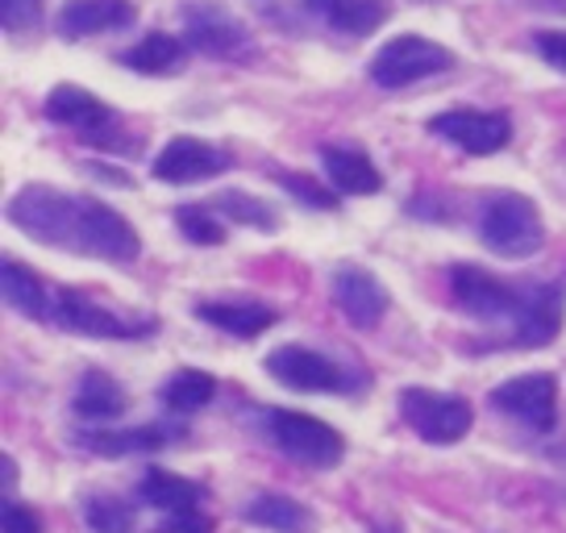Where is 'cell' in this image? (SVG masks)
Returning <instances> with one entry per match:
<instances>
[{
    "label": "cell",
    "instance_id": "1",
    "mask_svg": "<svg viewBox=\"0 0 566 533\" xmlns=\"http://www.w3.org/2000/svg\"><path fill=\"white\" fill-rule=\"evenodd\" d=\"M9 221L34 242L92 254L105 263H134L138 259V230L117 209H108L96 196H75L51 184H25L9 200Z\"/></svg>",
    "mask_w": 566,
    "mask_h": 533
},
{
    "label": "cell",
    "instance_id": "2",
    "mask_svg": "<svg viewBox=\"0 0 566 533\" xmlns=\"http://www.w3.org/2000/svg\"><path fill=\"white\" fill-rule=\"evenodd\" d=\"M479 238L500 259H530L546 247V226L530 196L495 192L479 209Z\"/></svg>",
    "mask_w": 566,
    "mask_h": 533
},
{
    "label": "cell",
    "instance_id": "3",
    "mask_svg": "<svg viewBox=\"0 0 566 533\" xmlns=\"http://www.w3.org/2000/svg\"><path fill=\"white\" fill-rule=\"evenodd\" d=\"M450 67H454V54L446 51L442 42L421 38V34H400L375 51L371 84H379L384 92H400V88L421 84V80L446 75Z\"/></svg>",
    "mask_w": 566,
    "mask_h": 533
},
{
    "label": "cell",
    "instance_id": "4",
    "mask_svg": "<svg viewBox=\"0 0 566 533\" xmlns=\"http://www.w3.org/2000/svg\"><path fill=\"white\" fill-rule=\"evenodd\" d=\"M263 429L266 438L280 446L287 459L304 462V467H317V471H329L342 462L346 454V442L329 421H317L308 412L296 409H266L263 412Z\"/></svg>",
    "mask_w": 566,
    "mask_h": 533
},
{
    "label": "cell",
    "instance_id": "5",
    "mask_svg": "<svg viewBox=\"0 0 566 533\" xmlns=\"http://www.w3.org/2000/svg\"><path fill=\"white\" fill-rule=\"evenodd\" d=\"M179 21H184V42L209 59H247L254 51V38L242 18H233L217 0H184Z\"/></svg>",
    "mask_w": 566,
    "mask_h": 533
},
{
    "label": "cell",
    "instance_id": "6",
    "mask_svg": "<svg viewBox=\"0 0 566 533\" xmlns=\"http://www.w3.org/2000/svg\"><path fill=\"white\" fill-rule=\"evenodd\" d=\"M400 417L417 429V438H424L429 446H454L471 433L475 412L462 396L433 388H405L400 391Z\"/></svg>",
    "mask_w": 566,
    "mask_h": 533
},
{
    "label": "cell",
    "instance_id": "7",
    "mask_svg": "<svg viewBox=\"0 0 566 533\" xmlns=\"http://www.w3.org/2000/svg\"><path fill=\"white\" fill-rule=\"evenodd\" d=\"M450 292L467 317L488 321V325H509V330H513L521 296H525V288H513L509 280H500L475 263L450 266Z\"/></svg>",
    "mask_w": 566,
    "mask_h": 533
},
{
    "label": "cell",
    "instance_id": "8",
    "mask_svg": "<svg viewBox=\"0 0 566 533\" xmlns=\"http://www.w3.org/2000/svg\"><path fill=\"white\" fill-rule=\"evenodd\" d=\"M492 409L533 433H549L558 421V379L549 372L513 375L492 391Z\"/></svg>",
    "mask_w": 566,
    "mask_h": 533
},
{
    "label": "cell",
    "instance_id": "9",
    "mask_svg": "<svg viewBox=\"0 0 566 533\" xmlns=\"http://www.w3.org/2000/svg\"><path fill=\"white\" fill-rule=\"evenodd\" d=\"M266 375L283 384V388L292 391H350L354 379L346 375L342 363H334L329 355H321L313 346H275L271 355H266Z\"/></svg>",
    "mask_w": 566,
    "mask_h": 533
},
{
    "label": "cell",
    "instance_id": "10",
    "mask_svg": "<svg viewBox=\"0 0 566 533\" xmlns=\"http://www.w3.org/2000/svg\"><path fill=\"white\" fill-rule=\"evenodd\" d=\"M54 321L71 334H84V338H146L155 330V321L122 317V313H113V309L75 292V288H63L54 296Z\"/></svg>",
    "mask_w": 566,
    "mask_h": 533
},
{
    "label": "cell",
    "instance_id": "11",
    "mask_svg": "<svg viewBox=\"0 0 566 533\" xmlns=\"http://www.w3.org/2000/svg\"><path fill=\"white\" fill-rule=\"evenodd\" d=\"M230 163H233L230 150L205 143V138L179 134V138H171V143L155 155L150 171H155V179H163V184H205V179H217L221 171H230Z\"/></svg>",
    "mask_w": 566,
    "mask_h": 533
},
{
    "label": "cell",
    "instance_id": "12",
    "mask_svg": "<svg viewBox=\"0 0 566 533\" xmlns=\"http://www.w3.org/2000/svg\"><path fill=\"white\" fill-rule=\"evenodd\" d=\"M429 129L454 143L467 155H495L504 150L509 138H513V122L504 113H479V108H450V113H438Z\"/></svg>",
    "mask_w": 566,
    "mask_h": 533
},
{
    "label": "cell",
    "instance_id": "13",
    "mask_svg": "<svg viewBox=\"0 0 566 533\" xmlns=\"http://www.w3.org/2000/svg\"><path fill=\"white\" fill-rule=\"evenodd\" d=\"M46 117L59 125H67V129H75L84 143L117 146V138H108V134L122 125L117 122V113H113L101 96L75 88V84H59V88L46 96Z\"/></svg>",
    "mask_w": 566,
    "mask_h": 533
},
{
    "label": "cell",
    "instance_id": "14",
    "mask_svg": "<svg viewBox=\"0 0 566 533\" xmlns=\"http://www.w3.org/2000/svg\"><path fill=\"white\" fill-rule=\"evenodd\" d=\"M329 296H334L337 313L358 330H375L388 313V288L358 263H342L329 275Z\"/></svg>",
    "mask_w": 566,
    "mask_h": 533
},
{
    "label": "cell",
    "instance_id": "15",
    "mask_svg": "<svg viewBox=\"0 0 566 533\" xmlns=\"http://www.w3.org/2000/svg\"><path fill=\"white\" fill-rule=\"evenodd\" d=\"M563 313H566V296L558 284H533L525 288L521 296V309H516L513 321V342L516 346H549L563 330Z\"/></svg>",
    "mask_w": 566,
    "mask_h": 533
},
{
    "label": "cell",
    "instance_id": "16",
    "mask_svg": "<svg viewBox=\"0 0 566 533\" xmlns=\"http://www.w3.org/2000/svg\"><path fill=\"white\" fill-rule=\"evenodd\" d=\"M134 18H138L134 0H63L54 13V30H59V38L75 42V38L125 30V25H134Z\"/></svg>",
    "mask_w": 566,
    "mask_h": 533
},
{
    "label": "cell",
    "instance_id": "17",
    "mask_svg": "<svg viewBox=\"0 0 566 533\" xmlns=\"http://www.w3.org/2000/svg\"><path fill=\"white\" fill-rule=\"evenodd\" d=\"M301 9L342 38H367L391 18L388 0H301Z\"/></svg>",
    "mask_w": 566,
    "mask_h": 533
},
{
    "label": "cell",
    "instance_id": "18",
    "mask_svg": "<svg viewBox=\"0 0 566 533\" xmlns=\"http://www.w3.org/2000/svg\"><path fill=\"white\" fill-rule=\"evenodd\" d=\"M196 317L217 325L230 338H259L263 330H271L280 321V313L263 301H200Z\"/></svg>",
    "mask_w": 566,
    "mask_h": 533
},
{
    "label": "cell",
    "instance_id": "19",
    "mask_svg": "<svg viewBox=\"0 0 566 533\" xmlns=\"http://www.w3.org/2000/svg\"><path fill=\"white\" fill-rule=\"evenodd\" d=\"M321 167H325L329 184L342 196H375L384 188L379 167L363 150H354V146H325L321 150Z\"/></svg>",
    "mask_w": 566,
    "mask_h": 533
},
{
    "label": "cell",
    "instance_id": "20",
    "mask_svg": "<svg viewBox=\"0 0 566 533\" xmlns=\"http://www.w3.org/2000/svg\"><path fill=\"white\" fill-rule=\"evenodd\" d=\"M138 500L167 516L192 513V509H200V500H205V483L184 480V475L163 471V467H150V471H142L138 480Z\"/></svg>",
    "mask_w": 566,
    "mask_h": 533
},
{
    "label": "cell",
    "instance_id": "21",
    "mask_svg": "<svg viewBox=\"0 0 566 533\" xmlns=\"http://www.w3.org/2000/svg\"><path fill=\"white\" fill-rule=\"evenodd\" d=\"M0 292H4V304L18 309L21 317H34V321L54 317V301L51 292H46V284L25 263H18V259H4L0 263Z\"/></svg>",
    "mask_w": 566,
    "mask_h": 533
},
{
    "label": "cell",
    "instance_id": "22",
    "mask_svg": "<svg viewBox=\"0 0 566 533\" xmlns=\"http://www.w3.org/2000/svg\"><path fill=\"white\" fill-rule=\"evenodd\" d=\"M184 63H188V42L176 34H163V30L146 34L122 54V67L138 75H176Z\"/></svg>",
    "mask_w": 566,
    "mask_h": 533
},
{
    "label": "cell",
    "instance_id": "23",
    "mask_svg": "<svg viewBox=\"0 0 566 533\" xmlns=\"http://www.w3.org/2000/svg\"><path fill=\"white\" fill-rule=\"evenodd\" d=\"M71 409H75V417H84V421H113V417L125 412V391L113 375L92 367V372L80 375L75 396H71Z\"/></svg>",
    "mask_w": 566,
    "mask_h": 533
},
{
    "label": "cell",
    "instance_id": "24",
    "mask_svg": "<svg viewBox=\"0 0 566 533\" xmlns=\"http://www.w3.org/2000/svg\"><path fill=\"white\" fill-rule=\"evenodd\" d=\"M88 450L96 454H146V450H163L176 442L171 426H134V429H92Z\"/></svg>",
    "mask_w": 566,
    "mask_h": 533
},
{
    "label": "cell",
    "instance_id": "25",
    "mask_svg": "<svg viewBox=\"0 0 566 533\" xmlns=\"http://www.w3.org/2000/svg\"><path fill=\"white\" fill-rule=\"evenodd\" d=\"M242 516L254 521V525H263V530H275V533H308L313 530V513L304 509L301 500L280 497V492L254 497L247 509H242Z\"/></svg>",
    "mask_w": 566,
    "mask_h": 533
},
{
    "label": "cell",
    "instance_id": "26",
    "mask_svg": "<svg viewBox=\"0 0 566 533\" xmlns=\"http://www.w3.org/2000/svg\"><path fill=\"white\" fill-rule=\"evenodd\" d=\"M212 396H217V379L209 372H200V367H179L167 384H163V405L171 412H200L209 405Z\"/></svg>",
    "mask_w": 566,
    "mask_h": 533
},
{
    "label": "cell",
    "instance_id": "27",
    "mask_svg": "<svg viewBox=\"0 0 566 533\" xmlns=\"http://www.w3.org/2000/svg\"><path fill=\"white\" fill-rule=\"evenodd\" d=\"M212 209L217 213H226L230 221H238V226H250V230H263L271 233L275 226H280V213L266 205V200H259V196H247V192H217L212 196Z\"/></svg>",
    "mask_w": 566,
    "mask_h": 533
},
{
    "label": "cell",
    "instance_id": "28",
    "mask_svg": "<svg viewBox=\"0 0 566 533\" xmlns=\"http://www.w3.org/2000/svg\"><path fill=\"white\" fill-rule=\"evenodd\" d=\"M176 226L196 247H221L226 242V226L217 221L212 205H184V209H176Z\"/></svg>",
    "mask_w": 566,
    "mask_h": 533
},
{
    "label": "cell",
    "instance_id": "29",
    "mask_svg": "<svg viewBox=\"0 0 566 533\" xmlns=\"http://www.w3.org/2000/svg\"><path fill=\"white\" fill-rule=\"evenodd\" d=\"M84 521L92 533H134V504L117 497H88L84 500Z\"/></svg>",
    "mask_w": 566,
    "mask_h": 533
},
{
    "label": "cell",
    "instance_id": "30",
    "mask_svg": "<svg viewBox=\"0 0 566 533\" xmlns=\"http://www.w3.org/2000/svg\"><path fill=\"white\" fill-rule=\"evenodd\" d=\"M46 18V0H0L4 34H30Z\"/></svg>",
    "mask_w": 566,
    "mask_h": 533
},
{
    "label": "cell",
    "instance_id": "31",
    "mask_svg": "<svg viewBox=\"0 0 566 533\" xmlns=\"http://www.w3.org/2000/svg\"><path fill=\"white\" fill-rule=\"evenodd\" d=\"M280 179V188H287V192L301 200L304 209H337V196L329 192V188H321L317 179H308V176H292V171H283V176H275Z\"/></svg>",
    "mask_w": 566,
    "mask_h": 533
},
{
    "label": "cell",
    "instance_id": "32",
    "mask_svg": "<svg viewBox=\"0 0 566 533\" xmlns=\"http://www.w3.org/2000/svg\"><path fill=\"white\" fill-rule=\"evenodd\" d=\"M533 51H537V59L546 67L566 75V30H537L533 34Z\"/></svg>",
    "mask_w": 566,
    "mask_h": 533
},
{
    "label": "cell",
    "instance_id": "33",
    "mask_svg": "<svg viewBox=\"0 0 566 533\" xmlns=\"http://www.w3.org/2000/svg\"><path fill=\"white\" fill-rule=\"evenodd\" d=\"M0 530L4 533H42V521H38L25 504H18V500H4V504H0Z\"/></svg>",
    "mask_w": 566,
    "mask_h": 533
},
{
    "label": "cell",
    "instance_id": "34",
    "mask_svg": "<svg viewBox=\"0 0 566 533\" xmlns=\"http://www.w3.org/2000/svg\"><path fill=\"white\" fill-rule=\"evenodd\" d=\"M155 533H212V521L200 509H192V513H171Z\"/></svg>",
    "mask_w": 566,
    "mask_h": 533
},
{
    "label": "cell",
    "instance_id": "35",
    "mask_svg": "<svg viewBox=\"0 0 566 533\" xmlns=\"http://www.w3.org/2000/svg\"><path fill=\"white\" fill-rule=\"evenodd\" d=\"M4 488H13V459L4 454Z\"/></svg>",
    "mask_w": 566,
    "mask_h": 533
}]
</instances>
